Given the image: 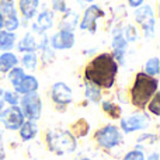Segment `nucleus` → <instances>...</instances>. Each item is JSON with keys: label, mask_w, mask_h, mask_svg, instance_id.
Instances as JSON below:
<instances>
[{"label": "nucleus", "mask_w": 160, "mask_h": 160, "mask_svg": "<svg viewBox=\"0 0 160 160\" xmlns=\"http://www.w3.org/2000/svg\"><path fill=\"white\" fill-rule=\"evenodd\" d=\"M118 73V63L111 53H98L86 66L84 78L98 88H111Z\"/></svg>", "instance_id": "nucleus-1"}, {"label": "nucleus", "mask_w": 160, "mask_h": 160, "mask_svg": "<svg viewBox=\"0 0 160 160\" xmlns=\"http://www.w3.org/2000/svg\"><path fill=\"white\" fill-rule=\"evenodd\" d=\"M159 80L146 73L141 72L135 76L133 84L131 87V101L135 107L145 108L153 96L158 93Z\"/></svg>", "instance_id": "nucleus-2"}, {"label": "nucleus", "mask_w": 160, "mask_h": 160, "mask_svg": "<svg viewBox=\"0 0 160 160\" xmlns=\"http://www.w3.org/2000/svg\"><path fill=\"white\" fill-rule=\"evenodd\" d=\"M45 142L49 152L56 156H65L73 153L78 149V139L70 131L66 129H49L45 133Z\"/></svg>", "instance_id": "nucleus-3"}, {"label": "nucleus", "mask_w": 160, "mask_h": 160, "mask_svg": "<svg viewBox=\"0 0 160 160\" xmlns=\"http://www.w3.org/2000/svg\"><path fill=\"white\" fill-rule=\"evenodd\" d=\"M122 132L118 127L112 124H108L101 127L96 133H94V141L97 142L100 148L111 150L114 148L119 146L122 143Z\"/></svg>", "instance_id": "nucleus-4"}, {"label": "nucleus", "mask_w": 160, "mask_h": 160, "mask_svg": "<svg viewBox=\"0 0 160 160\" xmlns=\"http://www.w3.org/2000/svg\"><path fill=\"white\" fill-rule=\"evenodd\" d=\"M150 122H152V119H150L149 114L143 112V111H136V112L131 114V115L121 118L119 129H121L122 133L128 135V133H133L149 128Z\"/></svg>", "instance_id": "nucleus-5"}, {"label": "nucleus", "mask_w": 160, "mask_h": 160, "mask_svg": "<svg viewBox=\"0 0 160 160\" xmlns=\"http://www.w3.org/2000/svg\"><path fill=\"white\" fill-rule=\"evenodd\" d=\"M18 107L21 108V112L24 118L28 121H38L42 115V100L38 93L25 94L20 98Z\"/></svg>", "instance_id": "nucleus-6"}, {"label": "nucleus", "mask_w": 160, "mask_h": 160, "mask_svg": "<svg viewBox=\"0 0 160 160\" xmlns=\"http://www.w3.org/2000/svg\"><path fill=\"white\" fill-rule=\"evenodd\" d=\"M135 20L143 30V34L146 38H153L155 37V11H153L152 6H141L138 10H135Z\"/></svg>", "instance_id": "nucleus-7"}, {"label": "nucleus", "mask_w": 160, "mask_h": 160, "mask_svg": "<svg viewBox=\"0 0 160 160\" xmlns=\"http://www.w3.org/2000/svg\"><path fill=\"white\" fill-rule=\"evenodd\" d=\"M24 121L25 118L18 105H10L8 108H4L3 112L0 114V124L8 131H18Z\"/></svg>", "instance_id": "nucleus-8"}, {"label": "nucleus", "mask_w": 160, "mask_h": 160, "mask_svg": "<svg viewBox=\"0 0 160 160\" xmlns=\"http://www.w3.org/2000/svg\"><path fill=\"white\" fill-rule=\"evenodd\" d=\"M0 13L3 14V18H4L6 31L14 32L20 27V20L14 0H0Z\"/></svg>", "instance_id": "nucleus-9"}, {"label": "nucleus", "mask_w": 160, "mask_h": 160, "mask_svg": "<svg viewBox=\"0 0 160 160\" xmlns=\"http://www.w3.org/2000/svg\"><path fill=\"white\" fill-rule=\"evenodd\" d=\"M100 17H104V11L97 4H90L86 8L84 14H83V18L80 21V28L82 30H87L91 34H94L97 28V20Z\"/></svg>", "instance_id": "nucleus-10"}, {"label": "nucleus", "mask_w": 160, "mask_h": 160, "mask_svg": "<svg viewBox=\"0 0 160 160\" xmlns=\"http://www.w3.org/2000/svg\"><path fill=\"white\" fill-rule=\"evenodd\" d=\"M51 97H52L53 102L56 105H61V107H65V105L70 104L73 101L72 88L63 82H58L52 86V88H51Z\"/></svg>", "instance_id": "nucleus-11"}, {"label": "nucleus", "mask_w": 160, "mask_h": 160, "mask_svg": "<svg viewBox=\"0 0 160 160\" xmlns=\"http://www.w3.org/2000/svg\"><path fill=\"white\" fill-rule=\"evenodd\" d=\"M75 34L73 31H66V30H61L59 32L53 34V37L51 38V47L53 49H59V51H65V49H70L75 45Z\"/></svg>", "instance_id": "nucleus-12"}, {"label": "nucleus", "mask_w": 160, "mask_h": 160, "mask_svg": "<svg viewBox=\"0 0 160 160\" xmlns=\"http://www.w3.org/2000/svg\"><path fill=\"white\" fill-rule=\"evenodd\" d=\"M38 87H39V83H38V80H37V78H34L32 75H25L18 84L14 86V91H16L17 94L25 96V94L37 93Z\"/></svg>", "instance_id": "nucleus-13"}, {"label": "nucleus", "mask_w": 160, "mask_h": 160, "mask_svg": "<svg viewBox=\"0 0 160 160\" xmlns=\"http://www.w3.org/2000/svg\"><path fill=\"white\" fill-rule=\"evenodd\" d=\"M20 13L24 20H31L35 17L39 7V0H18Z\"/></svg>", "instance_id": "nucleus-14"}, {"label": "nucleus", "mask_w": 160, "mask_h": 160, "mask_svg": "<svg viewBox=\"0 0 160 160\" xmlns=\"http://www.w3.org/2000/svg\"><path fill=\"white\" fill-rule=\"evenodd\" d=\"M18 135L22 142H30L38 135V125L35 121H24L18 129Z\"/></svg>", "instance_id": "nucleus-15"}, {"label": "nucleus", "mask_w": 160, "mask_h": 160, "mask_svg": "<svg viewBox=\"0 0 160 160\" xmlns=\"http://www.w3.org/2000/svg\"><path fill=\"white\" fill-rule=\"evenodd\" d=\"M18 65V58L11 52H3L0 55V72L7 73Z\"/></svg>", "instance_id": "nucleus-16"}, {"label": "nucleus", "mask_w": 160, "mask_h": 160, "mask_svg": "<svg viewBox=\"0 0 160 160\" xmlns=\"http://www.w3.org/2000/svg\"><path fill=\"white\" fill-rule=\"evenodd\" d=\"M17 48H18L20 52H34V51L38 49V42L35 41V38H34V35L31 32H27L24 37H22V39L18 42V45H17Z\"/></svg>", "instance_id": "nucleus-17"}, {"label": "nucleus", "mask_w": 160, "mask_h": 160, "mask_svg": "<svg viewBox=\"0 0 160 160\" xmlns=\"http://www.w3.org/2000/svg\"><path fill=\"white\" fill-rule=\"evenodd\" d=\"M16 32H10L6 30H0V49L3 52H8L16 44Z\"/></svg>", "instance_id": "nucleus-18"}, {"label": "nucleus", "mask_w": 160, "mask_h": 160, "mask_svg": "<svg viewBox=\"0 0 160 160\" xmlns=\"http://www.w3.org/2000/svg\"><path fill=\"white\" fill-rule=\"evenodd\" d=\"M35 24L38 25L44 32L47 30H49V28H52V25H53V13L52 11H49V10L41 11V13L38 14V17H37Z\"/></svg>", "instance_id": "nucleus-19"}, {"label": "nucleus", "mask_w": 160, "mask_h": 160, "mask_svg": "<svg viewBox=\"0 0 160 160\" xmlns=\"http://www.w3.org/2000/svg\"><path fill=\"white\" fill-rule=\"evenodd\" d=\"M101 107H102V111L107 112L111 118L115 119V118H119V117H121V108H119L114 101H110V100H102Z\"/></svg>", "instance_id": "nucleus-20"}, {"label": "nucleus", "mask_w": 160, "mask_h": 160, "mask_svg": "<svg viewBox=\"0 0 160 160\" xmlns=\"http://www.w3.org/2000/svg\"><path fill=\"white\" fill-rule=\"evenodd\" d=\"M86 97H87L88 101L97 104V102L101 101V91H100V88L97 86L86 82Z\"/></svg>", "instance_id": "nucleus-21"}, {"label": "nucleus", "mask_w": 160, "mask_h": 160, "mask_svg": "<svg viewBox=\"0 0 160 160\" xmlns=\"http://www.w3.org/2000/svg\"><path fill=\"white\" fill-rule=\"evenodd\" d=\"M21 63H22V66H24V69L35 70L37 66H38V56H37L35 52H27L22 55Z\"/></svg>", "instance_id": "nucleus-22"}, {"label": "nucleus", "mask_w": 160, "mask_h": 160, "mask_svg": "<svg viewBox=\"0 0 160 160\" xmlns=\"http://www.w3.org/2000/svg\"><path fill=\"white\" fill-rule=\"evenodd\" d=\"M160 72V62L158 58H150L149 61L145 63V72L148 76H152V78H156Z\"/></svg>", "instance_id": "nucleus-23"}, {"label": "nucleus", "mask_w": 160, "mask_h": 160, "mask_svg": "<svg viewBox=\"0 0 160 160\" xmlns=\"http://www.w3.org/2000/svg\"><path fill=\"white\" fill-rule=\"evenodd\" d=\"M24 76H25L24 69H22V68H18V66L13 68V69L8 72V80H10V83H11V86H13V87L18 84Z\"/></svg>", "instance_id": "nucleus-24"}, {"label": "nucleus", "mask_w": 160, "mask_h": 160, "mask_svg": "<svg viewBox=\"0 0 160 160\" xmlns=\"http://www.w3.org/2000/svg\"><path fill=\"white\" fill-rule=\"evenodd\" d=\"M159 104H160V94L156 93L155 96L150 98V101L148 102V110H149V112H152L153 115L159 117L160 115V107H159Z\"/></svg>", "instance_id": "nucleus-25"}, {"label": "nucleus", "mask_w": 160, "mask_h": 160, "mask_svg": "<svg viewBox=\"0 0 160 160\" xmlns=\"http://www.w3.org/2000/svg\"><path fill=\"white\" fill-rule=\"evenodd\" d=\"M2 100L8 105H18L20 102V94H17L16 91H4L3 93Z\"/></svg>", "instance_id": "nucleus-26"}, {"label": "nucleus", "mask_w": 160, "mask_h": 160, "mask_svg": "<svg viewBox=\"0 0 160 160\" xmlns=\"http://www.w3.org/2000/svg\"><path fill=\"white\" fill-rule=\"evenodd\" d=\"M145 153H143V150H141V149H132V150H129V152H127L125 153V156L122 158V160H145Z\"/></svg>", "instance_id": "nucleus-27"}, {"label": "nucleus", "mask_w": 160, "mask_h": 160, "mask_svg": "<svg viewBox=\"0 0 160 160\" xmlns=\"http://www.w3.org/2000/svg\"><path fill=\"white\" fill-rule=\"evenodd\" d=\"M124 34V38L127 39V42H133L138 39V31H136V28L133 27V25H127V28H125V32Z\"/></svg>", "instance_id": "nucleus-28"}, {"label": "nucleus", "mask_w": 160, "mask_h": 160, "mask_svg": "<svg viewBox=\"0 0 160 160\" xmlns=\"http://www.w3.org/2000/svg\"><path fill=\"white\" fill-rule=\"evenodd\" d=\"M158 142V136L153 135V133H142L141 136L136 141V145L138 143H146V145H155Z\"/></svg>", "instance_id": "nucleus-29"}, {"label": "nucleus", "mask_w": 160, "mask_h": 160, "mask_svg": "<svg viewBox=\"0 0 160 160\" xmlns=\"http://www.w3.org/2000/svg\"><path fill=\"white\" fill-rule=\"evenodd\" d=\"M52 8L55 11H61V13H66L69 8L66 7L65 0H52Z\"/></svg>", "instance_id": "nucleus-30"}, {"label": "nucleus", "mask_w": 160, "mask_h": 160, "mask_svg": "<svg viewBox=\"0 0 160 160\" xmlns=\"http://www.w3.org/2000/svg\"><path fill=\"white\" fill-rule=\"evenodd\" d=\"M127 2H128V4H129L131 7L138 8V7H141V6H143L145 0H127Z\"/></svg>", "instance_id": "nucleus-31"}, {"label": "nucleus", "mask_w": 160, "mask_h": 160, "mask_svg": "<svg viewBox=\"0 0 160 160\" xmlns=\"http://www.w3.org/2000/svg\"><path fill=\"white\" fill-rule=\"evenodd\" d=\"M145 160H160L159 153L158 152H152L149 156H148V158H145Z\"/></svg>", "instance_id": "nucleus-32"}, {"label": "nucleus", "mask_w": 160, "mask_h": 160, "mask_svg": "<svg viewBox=\"0 0 160 160\" xmlns=\"http://www.w3.org/2000/svg\"><path fill=\"white\" fill-rule=\"evenodd\" d=\"M4 158H6L4 149H3V145H0V160H4Z\"/></svg>", "instance_id": "nucleus-33"}, {"label": "nucleus", "mask_w": 160, "mask_h": 160, "mask_svg": "<svg viewBox=\"0 0 160 160\" xmlns=\"http://www.w3.org/2000/svg\"><path fill=\"white\" fill-rule=\"evenodd\" d=\"M3 27H4V18H3V14L0 13V30H3Z\"/></svg>", "instance_id": "nucleus-34"}, {"label": "nucleus", "mask_w": 160, "mask_h": 160, "mask_svg": "<svg viewBox=\"0 0 160 160\" xmlns=\"http://www.w3.org/2000/svg\"><path fill=\"white\" fill-rule=\"evenodd\" d=\"M4 105H6V102L4 101H3V100H0V114H2L3 112V110H4Z\"/></svg>", "instance_id": "nucleus-35"}, {"label": "nucleus", "mask_w": 160, "mask_h": 160, "mask_svg": "<svg viewBox=\"0 0 160 160\" xmlns=\"http://www.w3.org/2000/svg\"><path fill=\"white\" fill-rule=\"evenodd\" d=\"M3 93H4V90H3V88H0V100H2V97H3Z\"/></svg>", "instance_id": "nucleus-36"}, {"label": "nucleus", "mask_w": 160, "mask_h": 160, "mask_svg": "<svg viewBox=\"0 0 160 160\" xmlns=\"http://www.w3.org/2000/svg\"><path fill=\"white\" fill-rule=\"evenodd\" d=\"M82 2H86V3H93L94 0H82Z\"/></svg>", "instance_id": "nucleus-37"}, {"label": "nucleus", "mask_w": 160, "mask_h": 160, "mask_svg": "<svg viewBox=\"0 0 160 160\" xmlns=\"http://www.w3.org/2000/svg\"><path fill=\"white\" fill-rule=\"evenodd\" d=\"M79 160H91V159H88V158H82V159H79Z\"/></svg>", "instance_id": "nucleus-38"}, {"label": "nucleus", "mask_w": 160, "mask_h": 160, "mask_svg": "<svg viewBox=\"0 0 160 160\" xmlns=\"http://www.w3.org/2000/svg\"><path fill=\"white\" fill-rule=\"evenodd\" d=\"M0 145H2V133H0Z\"/></svg>", "instance_id": "nucleus-39"}]
</instances>
